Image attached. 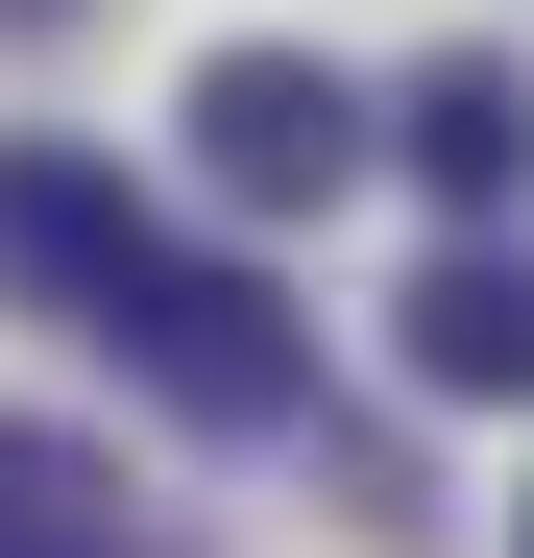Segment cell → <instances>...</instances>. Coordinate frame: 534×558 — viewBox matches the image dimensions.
<instances>
[{
  "mask_svg": "<svg viewBox=\"0 0 534 558\" xmlns=\"http://www.w3.org/2000/svg\"><path fill=\"white\" fill-rule=\"evenodd\" d=\"M510 558H534V534H510Z\"/></svg>",
  "mask_w": 534,
  "mask_h": 558,
  "instance_id": "52a82bcc",
  "label": "cell"
},
{
  "mask_svg": "<svg viewBox=\"0 0 534 558\" xmlns=\"http://www.w3.org/2000/svg\"><path fill=\"white\" fill-rule=\"evenodd\" d=\"M0 25H49V0H0Z\"/></svg>",
  "mask_w": 534,
  "mask_h": 558,
  "instance_id": "8992f818",
  "label": "cell"
},
{
  "mask_svg": "<svg viewBox=\"0 0 534 558\" xmlns=\"http://www.w3.org/2000/svg\"><path fill=\"white\" fill-rule=\"evenodd\" d=\"M389 340H413V389L534 413V243H510V219H462V243L413 267V316H389Z\"/></svg>",
  "mask_w": 534,
  "mask_h": 558,
  "instance_id": "3957f363",
  "label": "cell"
},
{
  "mask_svg": "<svg viewBox=\"0 0 534 558\" xmlns=\"http://www.w3.org/2000/svg\"><path fill=\"white\" fill-rule=\"evenodd\" d=\"M0 292H49L73 340H122L195 437H292V389H316L292 292H267V267H219V243H170L122 170H73V146H0Z\"/></svg>",
  "mask_w": 534,
  "mask_h": 558,
  "instance_id": "6da1fadb",
  "label": "cell"
},
{
  "mask_svg": "<svg viewBox=\"0 0 534 558\" xmlns=\"http://www.w3.org/2000/svg\"><path fill=\"white\" fill-rule=\"evenodd\" d=\"M340 170H365V98H340L316 49H219V73H195V195H243V219H316Z\"/></svg>",
  "mask_w": 534,
  "mask_h": 558,
  "instance_id": "7a4b0ae2",
  "label": "cell"
},
{
  "mask_svg": "<svg viewBox=\"0 0 534 558\" xmlns=\"http://www.w3.org/2000/svg\"><path fill=\"white\" fill-rule=\"evenodd\" d=\"M0 558H170V534L122 510V461H98V437L0 413Z\"/></svg>",
  "mask_w": 534,
  "mask_h": 558,
  "instance_id": "5b68a950",
  "label": "cell"
},
{
  "mask_svg": "<svg viewBox=\"0 0 534 558\" xmlns=\"http://www.w3.org/2000/svg\"><path fill=\"white\" fill-rule=\"evenodd\" d=\"M389 146H413L437 195H462V219H510V195H534V73H510V49H437Z\"/></svg>",
  "mask_w": 534,
  "mask_h": 558,
  "instance_id": "277c9868",
  "label": "cell"
}]
</instances>
